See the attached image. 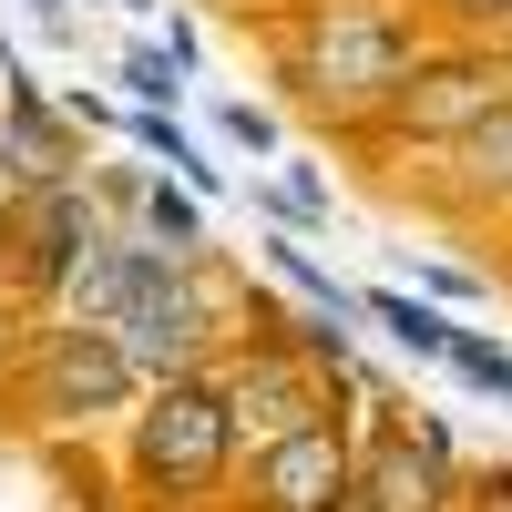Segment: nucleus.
I'll return each instance as SVG.
<instances>
[{
	"instance_id": "f257e3e1",
	"label": "nucleus",
	"mask_w": 512,
	"mask_h": 512,
	"mask_svg": "<svg viewBox=\"0 0 512 512\" xmlns=\"http://www.w3.org/2000/svg\"><path fill=\"white\" fill-rule=\"evenodd\" d=\"M52 318H82V328H103L123 369L134 379H175V369H216L236 349V328H226V297L205 267H185V256H164L144 246L134 226H113L93 256H82V277L62 287V308Z\"/></svg>"
},
{
	"instance_id": "f03ea898",
	"label": "nucleus",
	"mask_w": 512,
	"mask_h": 512,
	"mask_svg": "<svg viewBox=\"0 0 512 512\" xmlns=\"http://www.w3.org/2000/svg\"><path fill=\"white\" fill-rule=\"evenodd\" d=\"M431 52V21L410 0H287L267 21V62L297 113L328 134H369V113L400 93V72Z\"/></svg>"
},
{
	"instance_id": "7ed1b4c3",
	"label": "nucleus",
	"mask_w": 512,
	"mask_h": 512,
	"mask_svg": "<svg viewBox=\"0 0 512 512\" xmlns=\"http://www.w3.org/2000/svg\"><path fill=\"white\" fill-rule=\"evenodd\" d=\"M123 431V482L164 512H195L236 472V441H226V379L216 369H175V379H144L134 410L113 420Z\"/></svg>"
},
{
	"instance_id": "20e7f679",
	"label": "nucleus",
	"mask_w": 512,
	"mask_h": 512,
	"mask_svg": "<svg viewBox=\"0 0 512 512\" xmlns=\"http://www.w3.org/2000/svg\"><path fill=\"white\" fill-rule=\"evenodd\" d=\"M512 103V41H441L431 31V52H420L410 72H400V93L369 113V154H451L472 123H492Z\"/></svg>"
},
{
	"instance_id": "39448f33",
	"label": "nucleus",
	"mask_w": 512,
	"mask_h": 512,
	"mask_svg": "<svg viewBox=\"0 0 512 512\" xmlns=\"http://www.w3.org/2000/svg\"><path fill=\"white\" fill-rule=\"evenodd\" d=\"M134 390L144 379L123 369V349L103 328H82V318H41L21 338V359H11V400L41 431H113V420L134 410Z\"/></svg>"
},
{
	"instance_id": "423d86ee",
	"label": "nucleus",
	"mask_w": 512,
	"mask_h": 512,
	"mask_svg": "<svg viewBox=\"0 0 512 512\" xmlns=\"http://www.w3.org/2000/svg\"><path fill=\"white\" fill-rule=\"evenodd\" d=\"M113 236V216L93 205L82 175H52V185H11L0 195V287L21 297V308L52 318L62 287L82 277V256Z\"/></svg>"
},
{
	"instance_id": "0eeeda50",
	"label": "nucleus",
	"mask_w": 512,
	"mask_h": 512,
	"mask_svg": "<svg viewBox=\"0 0 512 512\" xmlns=\"http://www.w3.org/2000/svg\"><path fill=\"white\" fill-rule=\"evenodd\" d=\"M216 379H226V441H236V461L277 451V441L308 431V420L338 410L328 400V369L308 349H287V338H246V349H226Z\"/></svg>"
},
{
	"instance_id": "6e6552de",
	"label": "nucleus",
	"mask_w": 512,
	"mask_h": 512,
	"mask_svg": "<svg viewBox=\"0 0 512 512\" xmlns=\"http://www.w3.org/2000/svg\"><path fill=\"white\" fill-rule=\"evenodd\" d=\"M349 502L359 512H461V461L431 420L379 410L349 451Z\"/></svg>"
},
{
	"instance_id": "1a4fd4ad",
	"label": "nucleus",
	"mask_w": 512,
	"mask_h": 512,
	"mask_svg": "<svg viewBox=\"0 0 512 512\" xmlns=\"http://www.w3.org/2000/svg\"><path fill=\"white\" fill-rule=\"evenodd\" d=\"M349 451H359L349 410L308 420L297 441H277V451L246 461V512H338V502H349Z\"/></svg>"
},
{
	"instance_id": "9d476101",
	"label": "nucleus",
	"mask_w": 512,
	"mask_h": 512,
	"mask_svg": "<svg viewBox=\"0 0 512 512\" xmlns=\"http://www.w3.org/2000/svg\"><path fill=\"white\" fill-rule=\"evenodd\" d=\"M431 195L451 205V216H512V103H502L492 123H472V134L441 154Z\"/></svg>"
},
{
	"instance_id": "9b49d317",
	"label": "nucleus",
	"mask_w": 512,
	"mask_h": 512,
	"mask_svg": "<svg viewBox=\"0 0 512 512\" xmlns=\"http://www.w3.org/2000/svg\"><path fill=\"white\" fill-rule=\"evenodd\" d=\"M441 41H512V0H410Z\"/></svg>"
},
{
	"instance_id": "f8f14e48",
	"label": "nucleus",
	"mask_w": 512,
	"mask_h": 512,
	"mask_svg": "<svg viewBox=\"0 0 512 512\" xmlns=\"http://www.w3.org/2000/svg\"><path fill=\"white\" fill-rule=\"evenodd\" d=\"M461 512H512V472H492V482H461Z\"/></svg>"
},
{
	"instance_id": "ddd939ff",
	"label": "nucleus",
	"mask_w": 512,
	"mask_h": 512,
	"mask_svg": "<svg viewBox=\"0 0 512 512\" xmlns=\"http://www.w3.org/2000/svg\"><path fill=\"white\" fill-rule=\"evenodd\" d=\"M338 512H359V502H338Z\"/></svg>"
}]
</instances>
